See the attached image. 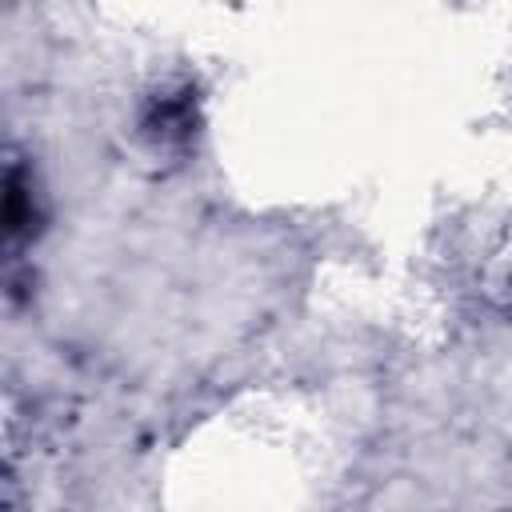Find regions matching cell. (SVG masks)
Instances as JSON below:
<instances>
[{
	"label": "cell",
	"mask_w": 512,
	"mask_h": 512,
	"mask_svg": "<svg viewBox=\"0 0 512 512\" xmlns=\"http://www.w3.org/2000/svg\"><path fill=\"white\" fill-rule=\"evenodd\" d=\"M196 128H200V104L188 84L156 92L140 112V136L156 152H184L196 140Z\"/></svg>",
	"instance_id": "6da1fadb"
},
{
	"label": "cell",
	"mask_w": 512,
	"mask_h": 512,
	"mask_svg": "<svg viewBox=\"0 0 512 512\" xmlns=\"http://www.w3.org/2000/svg\"><path fill=\"white\" fill-rule=\"evenodd\" d=\"M40 220H44V212H40L36 180L20 156H8V168H4V244H8V252L36 240Z\"/></svg>",
	"instance_id": "7a4b0ae2"
}]
</instances>
